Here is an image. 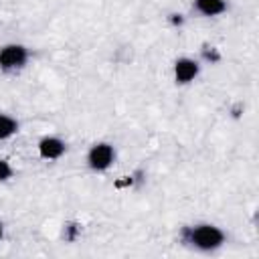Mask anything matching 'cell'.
Wrapping results in <instances>:
<instances>
[{"label": "cell", "mask_w": 259, "mask_h": 259, "mask_svg": "<svg viewBox=\"0 0 259 259\" xmlns=\"http://www.w3.org/2000/svg\"><path fill=\"white\" fill-rule=\"evenodd\" d=\"M182 239L198 251H214L225 243V233L214 225H194L182 231Z\"/></svg>", "instance_id": "6da1fadb"}, {"label": "cell", "mask_w": 259, "mask_h": 259, "mask_svg": "<svg viewBox=\"0 0 259 259\" xmlns=\"http://www.w3.org/2000/svg\"><path fill=\"white\" fill-rule=\"evenodd\" d=\"M28 51L22 45H6L0 49V69L2 71H16L26 65Z\"/></svg>", "instance_id": "7a4b0ae2"}, {"label": "cell", "mask_w": 259, "mask_h": 259, "mask_svg": "<svg viewBox=\"0 0 259 259\" xmlns=\"http://www.w3.org/2000/svg\"><path fill=\"white\" fill-rule=\"evenodd\" d=\"M113 160H115V152H113V148H111L109 144H105V142L91 146V150H89V154H87V164H89V168H91V170H97V172L107 170V168L113 164Z\"/></svg>", "instance_id": "3957f363"}, {"label": "cell", "mask_w": 259, "mask_h": 259, "mask_svg": "<svg viewBox=\"0 0 259 259\" xmlns=\"http://www.w3.org/2000/svg\"><path fill=\"white\" fill-rule=\"evenodd\" d=\"M198 75V63L188 59V57H182L174 63V79L176 83L184 85V83H190L194 77Z\"/></svg>", "instance_id": "277c9868"}, {"label": "cell", "mask_w": 259, "mask_h": 259, "mask_svg": "<svg viewBox=\"0 0 259 259\" xmlns=\"http://www.w3.org/2000/svg\"><path fill=\"white\" fill-rule=\"evenodd\" d=\"M38 154L40 158L45 160H57L65 154V142L55 138V136H49V138H42L38 142Z\"/></svg>", "instance_id": "5b68a950"}, {"label": "cell", "mask_w": 259, "mask_h": 259, "mask_svg": "<svg viewBox=\"0 0 259 259\" xmlns=\"http://www.w3.org/2000/svg\"><path fill=\"white\" fill-rule=\"evenodd\" d=\"M194 8L204 16H217L227 10L225 0H194Z\"/></svg>", "instance_id": "8992f818"}, {"label": "cell", "mask_w": 259, "mask_h": 259, "mask_svg": "<svg viewBox=\"0 0 259 259\" xmlns=\"http://www.w3.org/2000/svg\"><path fill=\"white\" fill-rule=\"evenodd\" d=\"M18 132V121L6 113H0V140H8Z\"/></svg>", "instance_id": "52a82bcc"}, {"label": "cell", "mask_w": 259, "mask_h": 259, "mask_svg": "<svg viewBox=\"0 0 259 259\" xmlns=\"http://www.w3.org/2000/svg\"><path fill=\"white\" fill-rule=\"evenodd\" d=\"M10 176H12V166L6 160H0V182L8 180Z\"/></svg>", "instance_id": "ba28073f"}, {"label": "cell", "mask_w": 259, "mask_h": 259, "mask_svg": "<svg viewBox=\"0 0 259 259\" xmlns=\"http://www.w3.org/2000/svg\"><path fill=\"white\" fill-rule=\"evenodd\" d=\"M2 235H4V229H2V223H0V239H2Z\"/></svg>", "instance_id": "9c48e42d"}]
</instances>
